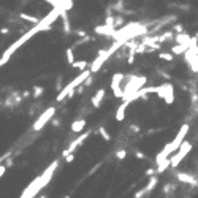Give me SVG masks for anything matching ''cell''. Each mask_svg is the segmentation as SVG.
Returning a JSON list of instances; mask_svg holds the SVG:
<instances>
[{
	"mask_svg": "<svg viewBox=\"0 0 198 198\" xmlns=\"http://www.w3.org/2000/svg\"><path fill=\"white\" fill-rule=\"evenodd\" d=\"M189 124H184L182 127H181V130L178 132V135H176V138L171 141V143H168L167 146L163 147V151L157 155V163H162L163 160H167V158L170 157V154L171 152H174V151H179V147H181V144L184 143V138H185V135L189 133Z\"/></svg>",
	"mask_w": 198,
	"mask_h": 198,
	"instance_id": "1",
	"label": "cell"
},
{
	"mask_svg": "<svg viewBox=\"0 0 198 198\" xmlns=\"http://www.w3.org/2000/svg\"><path fill=\"white\" fill-rule=\"evenodd\" d=\"M90 73H92V70H82V73H81L79 76H76V78H75L73 81H71L70 84H67V86H65L62 90L59 92V95L56 97V100H57V102H62V100H65V98L68 97V93H70L71 90H75L76 87H79V86H82V84H84V82H86V79L90 76Z\"/></svg>",
	"mask_w": 198,
	"mask_h": 198,
	"instance_id": "2",
	"label": "cell"
},
{
	"mask_svg": "<svg viewBox=\"0 0 198 198\" xmlns=\"http://www.w3.org/2000/svg\"><path fill=\"white\" fill-rule=\"evenodd\" d=\"M192 151V143H189V141H184L182 144H181V147H179V151L174 154V155L170 158L171 160V168H178V165L184 160V157L187 155Z\"/></svg>",
	"mask_w": 198,
	"mask_h": 198,
	"instance_id": "3",
	"label": "cell"
},
{
	"mask_svg": "<svg viewBox=\"0 0 198 198\" xmlns=\"http://www.w3.org/2000/svg\"><path fill=\"white\" fill-rule=\"evenodd\" d=\"M155 93L160 98H163L165 103L167 105H171V103L174 102V93H173V86L170 84V82H165V84L158 86L155 89Z\"/></svg>",
	"mask_w": 198,
	"mask_h": 198,
	"instance_id": "4",
	"label": "cell"
},
{
	"mask_svg": "<svg viewBox=\"0 0 198 198\" xmlns=\"http://www.w3.org/2000/svg\"><path fill=\"white\" fill-rule=\"evenodd\" d=\"M54 113H56V108H54V106H51V108H48L46 109V111L45 113H43L41 114V116L40 117H38L37 119V122L34 124V130L35 132H38V130H41L43 127H45V125L49 122V120H51L52 119V116H54Z\"/></svg>",
	"mask_w": 198,
	"mask_h": 198,
	"instance_id": "5",
	"label": "cell"
},
{
	"mask_svg": "<svg viewBox=\"0 0 198 198\" xmlns=\"http://www.w3.org/2000/svg\"><path fill=\"white\" fill-rule=\"evenodd\" d=\"M124 81V75L122 73H116L113 76L111 79V89L114 92V95H116L117 98H124V89L120 87V82Z\"/></svg>",
	"mask_w": 198,
	"mask_h": 198,
	"instance_id": "6",
	"label": "cell"
},
{
	"mask_svg": "<svg viewBox=\"0 0 198 198\" xmlns=\"http://www.w3.org/2000/svg\"><path fill=\"white\" fill-rule=\"evenodd\" d=\"M90 133H92V132H84V133H82V135H79V136H78V138H76L75 141H71V144L68 146V149H67V151H64V157H67L68 154H73L76 147H78V146H81L82 143H84L87 138H89V136H90Z\"/></svg>",
	"mask_w": 198,
	"mask_h": 198,
	"instance_id": "7",
	"label": "cell"
},
{
	"mask_svg": "<svg viewBox=\"0 0 198 198\" xmlns=\"http://www.w3.org/2000/svg\"><path fill=\"white\" fill-rule=\"evenodd\" d=\"M59 167V160H54L49 167L45 170V173H43L40 178H41V184H43V187H46L48 184H49V181H51V178H52V174H54V171H56V168Z\"/></svg>",
	"mask_w": 198,
	"mask_h": 198,
	"instance_id": "8",
	"label": "cell"
},
{
	"mask_svg": "<svg viewBox=\"0 0 198 198\" xmlns=\"http://www.w3.org/2000/svg\"><path fill=\"white\" fill-rule=\"evenodd\" d=\"M95 34L114 37V34H116V29H114V27H111V25H108V24H105V25H98V27H95Z\"/></svg>",
	"mask_w": 198,
	"mask_h": 198,
	"instance_id": "9",
	"label": "cell"
},
{
	"mask_svg": "<svg viewBox=\"0 0 198 198\" xmlns=\"http://www.w3.org/2000/svg\"><path fill=\"white\" fill-rule=\"evenodd\" d=\"M130 100H124L122 102V105H120L119 108H117V111H116V120H119V122H120V120H124L125 119V111H127V106L130 105Z\"/></svg>",
	"mask_w": 198,
	"mask_h": 198,
	"instance_id": "10",
	"label": "cell"
},
{
	"mask_svg": "<svg viewBox=\"0 0 198 198\" xmlns=\"http://www.w3.org/2000/svg\"><path fill=\"white\" fill-rule=\"evenodd\" d=\"M103 98H105V89L97 90L95 95H93V98H92V105H93V108H100Z\"/></svg>",
	"mask_w": 198,
	"mask_h": 198,
	"instance_id": "11",
	"label": "cell"
},
{
	"mask_svg": "<svg viewBox=\"0 0 198 198\" xmlns=\"http://www.w3.org/2000/svg\"><path fill=\"white\" fill-rule=\"evenodd\" d=\"M178 179L181 182H185V184H190V185H197L198 181L194 178V176L187 174V173H178Z\"/></svg>",
	"mask_w": 198,
	"mask_h": 198,
	"instance_id": "12",
	"label": "cell"
},
{
	"mask_svg": "<svg viewBox=\"0 0 198 198\" xmlns=\"http://www.w3.org/2000/svg\"><path fill=\"white\" fill-rule=\"evenodd\" d=\"M176 41H178V45H185V46H189L190 48V45H192V38L187 35V34H178L176 35Z\"/></svg>",
	"mask_w": 198,
	"mask_h": 198,
	"instance_id": "13",
	"label": "cell"
},
{
	"mask_svg": "<svg viewBox=\"0 0 198 198\" xmlns=\"http://www.w3.org/2000/svg\"><path fill=\"white\" fill-rule=\"evenodd\" d=\"M86 127V120L84 119H78L75 120L73 124H71V132H75V133H79V132H82V129Z\"/></svg>",
	"mask_w": 198,
	"mask_h": 198,
	"instance_id": "14",
	"label": "cell"
},
{
	"mask_svg": "<svg viewBox=\"0 0 198 198\" xmlns=\"http://www.w3.org/2000/svg\"><path fill=\"white\" fill-rule=\"evenodd\" d=\"M19 18L27 21V22H32V24H38L40 22V19L35 18V16H30V14H25V13H19Z\"/></svg>",
	"mask_w": 198,
	"mask_h": 198,
	"instance_id": "15",
	"label": "cell"
},
{
	"mask_svg": "<svg viewBox=\"0 0 198 198\" xmlns=\"http://www.w3.org/2000/svg\"><path fill=\"white\" fill-rule=\"evenodd\" d=\"M155 185H157V178H155V176H151L149 182L144 185V187H146V190H147V194H151V192L155 189Z\"/></svg>",
	"mask_w": 198,
	"mask_h": 198,
	"instance_id": "16",
	"label": "cell"
},
{
	"mask_svg": "<svg viewBox=\"0 0 198 198\" xmlns=\"http://www.w3.org/2000/svg\"><path fill=\"white\" fill-rule=\"evenodd\" d=\"M187 49H189V46H185V45H176L171 48V52L173 54H184Z\"/></svg>",
	"mask_w": 198,
	"mask_h": 198,
	"instance_id": "17",
	"label": "cell"
},
{
	"mask_svg": "<svg viewBox=\"0 0 198 198\" xmlns=\"http://www.w3.org/2000/svg\"><path fill=\"white\" fill-rule=\"evenodd\" d=\"M73 68H78V70H84L87 67V62L86 60H75V64L71 65Z\"/></svg>",
	"mask_w": 198,
	"mask_h": 198,
	"instance_id": "18",
	"label": "cell"
},
{
	"mask_svg": "<svg viewBox=\"0 0 198 198\" xmlns=\"http://www.w3.org/2000/svg\"><path fill=\"white\" fill-rule=\"evenodd\" d=\"M98 133L102 135V138L105 140V141H109V140H111V135H109L108 132H106L105 127H100V129H98Z\"/></svg>",
	"mask_w": 198,
	"mask_h": 198,
	"instance_id": "19",
	"label": "cell"
},
{
	"mask_svg": "<svg viewBox=\"0 0 198 198\" xmlns=\"http://www.w3.org/2000/svg\"><path fill=\"white\" fill-rule=\"evenodd\" d=\"M67 60H68V64H70V65H73V64H75V56H73V49H71V48L67 49Z\"/></svg>",
	"mask_w": 198,
	"mask_h": 198,
	"instance_id": "20",
	"label": "cell"
},
{
	"mask_svg": "<svg viewBox=\"0 0 198 198\" xmlns=\"http://www.w3.org/2000/svg\"><path fill=\"white\" fill-rule=\"evenodd\" d=\"M158 59L167 60V62H171V60H173V56H171L170 52H162V54H158Z\"/></svg>",
	"mask_w": 198,
	"mask_h": 198,
	"instance_id": "21",
	"label": "cell"
},
{
	"mask_svg": "<svg viewBox=\"0 0 198 198\" xmlns=\"http://www.w3.org/2000/svg\"><path fill=\"white\" fill-rule=\"evenodd\" d=\"M43 92H45V89H43V87H40V86H37V87H34V93H32V95H34L35 98H38V97H41Z\"/></svg>",
	"mask_w": 198,
	"mask_h": 198,
	"instance_id": "22",
	"label": "cell"
},
{
	"mask_svg": "<svg viewBox=\"0 0 198 198\" xmlns=\"http://www.w3.org/2000/svg\"><path fill=\"white\" fill-rule=\"evenodd\" d=\"M122 24H124V18L122 16H116V19H114V27L117 29V27H120Z\"/></svg>",
	"mask_w": 198,
	"mask_h": 198,
	"instance_id": "23",
	"label": "cell"
},
{
	"mask_svg": "<svg viewBox=\"0 0 198 198\" xmlns=\"http://www.w3.org/2000/svg\"><path fill=\"white\" fill-rule=\"evenodd\" d=\"M147 194V190H146V187H143V189L141 190H138V192H136V194H135V198H143V197H144Z\"/></svg>",
	"mask_w": 198,
	"mask_h": 198,
	"instance_id": "24",
	"label": "cell"
},
{
	"mask_svg": "<svg viewBox=\"0 0 198 198\" xmlns=\"http://www.w3.org/2000/svg\"><path fill=\"white\" fill-rule=\"evenodd\" d=\"M125 155H127V152H125L124 149H122V151H117V154H116V157L119 158V160H122V158H125Z\"/></svg>",
	"mask_w": 198,
	"mask_h": 198,
	"instance_id": "25",
	"label": "cell"
},
{
	"mask_svg": "<svg viewBox=\"0 0 198 198\" xmlns=\"http://www.w3.org/2000/svg\"><path fill=\"white\" fill-rule=\"evenodd\" d=\"M155 173H157V170H154V168H149V170L146 171V174H147V176H154Z\"/></svg>",
	"mask_w": 198,
	"mask_h": 198,
	"instance_id": "26",
	"label": "cell"
},
{
	"mask_svg": "<svg viewBox=\"0 0 198 198\" xmlns=\"http://www.w3.org/2000/svg\"><path fill=\"white\" fill-rule=\"evenodd\" d=\"M73 158H75V155H73V154H68V155L67 157H65V162H73Z\"/></svg>",
	"mask_w": 198,
	"mask_h": 198,
	"instance_id": "27",
	"label": "cell"
},
{
	"mask_svg": "<svg viewBox=\"0 0 198 198\" xmlns=\"http://www.w3.org/2000/svg\"><path fill=\"white\" fill-rule=\"evenodd\" d=\"M64 0H52V7H59V5H62Z\"/></svg>",
	"mask_w": 198,
	"mask_h": 198,
	"instance_id": "28",
	"label": "cell"
},
{
	"mask_svg": "<svg viewBox=\"0 0 198 198\" xmlns=\"http://www.w3.org/2000/svg\"><path fill=\"white\" fill-rule=\"evenodd\" d=\"M174 30L178 32V34H182V32H184V30H182V25H176V27H174Z\"/></svg>",
	"mask_w": 198,
	"mask_h": 198,
	"instance_id": "29",
	"label": "cell"
},
{
	"mask_svg": "<svg viewBox=\"0 0 198 198\" xmlns=\"http://www.w3.org/2000/svg\"><path fill=\"white\" fill-rule=\"evenodd\" d=\"M5 170H7V167H5V165H2V167H0V176L5 174Z\"/></svg>",
	"mask_w": 198,
	"mask_h": 198,
	"instance_id": "30",
	"label": "cell"
},
{
	"mask_svg": "<svg viewBox=\"0 0 198 198\" xmlns=\"http://www.w3.org/2000/svg\"><path fill=\"white\" fill-rule=\"evenodd\" d=\"M135 154H136V157H138V158H144V154H143V152H140V151H136Z\"/></svg>",
	"mask_w": 198,
	"mask_h": 198,
	"instance_id": "31",
	"label": "cell"
},
{
	"mask_svg": "<svg viewBox=\"0 0 198 198\" xmlns=\"http://www.w3.org/2000/svg\"><path fill=\"white\" fill-rule=\"evenodd\" d=\"M65 198H70V195H67V197H65Z\"/></svg>",
	"mask_w": 198,
	"mask_h": 198,
	"instance_id": "32",
	"label": "cell"
},
{
	"mask_svg": "<svg viewBox=\"0 0 198 198\" xmlns=\"http://www.w3.org/2000/svg\"><path fill=\"white\" fill-rule=\"evenodd\" d=\"M40 198H46V197H40Z\"/></svg>",
	"mask_w": 198,
	"mask_h": 198,
	"instance_id": "33",
	"label": "cell"
}]
</instances>
